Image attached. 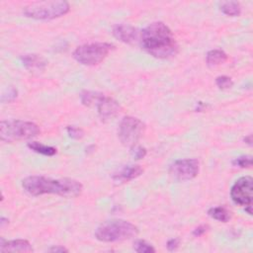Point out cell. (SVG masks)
<instances>
[{
	"instance_id": "obj_6",
	"label": "cell",
	"mask_w": 253,
	"mask_h": 253,
	"mask_svg": "<svg viewBox=\"0 0 253 253\" xmlns=\"http://www.w3.org/2000/svg\"><path fill=\"white\" fill-rule=\"evenodd\" d=\"M114 46L108 43H93L82 45L73 52L74 60L83 65H96L102 63Z\"/></svg>"
},
{
	"instance_id": "obj_16",
	"label": "cell",
	"mask_w": 253,
	"mask_h": 253,
	"mask_svg": "<svg viewBox=\"0 0 253 253\" xmlns=\"http://www.w3.org/2000/svg\"><path fill=\"white\" fill-rule=\"evenodd\" d=\"M220 10L227 16L235 17L240 15L241 6L236 1H222L220 3Z\"/></svg>"
},
{
	"instance_id": "obj_9",
	"label": "cell",
	"mask_w": 253,
	"mask_h": 253,
	"mask_svg": "<svg viewBox=\"0 0 253 253\" xmlns=\"http://www.w3.org/2000/svg\"><path fill=\"white\" fill-rule=\"evenodd\" d=\"M253 180L250 176L239 178L231 187L230 197L234 204L241 207L252 205Z\"/></svg>"
},
{
	"instance_id": "obj_10",
	"label": "cell",
	"mask_w": 253,
	"mask_h": 253,
	"mask_svg": "<svg viewBox=\"0 0 253 253\" xmlns=\"http://www.w3.org/2000/svg\"><path fill=\"white\" fill-rule=\"evenodd\" d=\"M92 106H96L102 121L112 120L122 111L120 104L116 100L99 93H96Z\"/></svg>"
},
{
	"instance_id": "obj_2",
	"label": "cell",
	"mask_w": 253,
	"mask_h": 253,
	"mask_svg": "<svg viewBox=\"0 0 253 253\" xmlns=\"http://www.w3.org/2000/svg\"><path fill=\"white\" fill-rule=\"evenodd\" d=\"M24 190L32 196L57 194L65 198H75L83 190L82 184L70 178L51 179L44 176H29L22 182Z\"/></svg>"
},
{
	"instance_id": "obj_1",
	"label": "cell",
	"mask_w": 253,
	"mask_h": 253,
	"mask_svg": "<svg viewBox=\"0 0 253 253\" xmlns=\"http://www.w3.org/2000/svg\"><path fill=\"white\" fill-rule=\"evenodd\" d=\"M143 49L157 59H169L179 50L172 31L162 22H155L146 27L140 38Z\"/></svg>"
},
{
	"instance_id": "obj_4",
	"label": "cell",
	"mask_w": 253,
	"mask_h": 253,
	"mask_svg": "<svg viewBox=\"0 0 253 253\" xmlns=\"http://www.w3.org/2000/svg\"><path fill=\"white\" fill-rule=\"evenodd\" d=\"M40 134L38 125L21 120L2 121L0 123V139L5 143L27 141Z\"/></svg>"
},
{
	"instance_id": "obj_28",
	"label": "cell",
	"mask_w": 253,
	"mask_h": 253,
	"mask_svg": "<svg viewBox=\"0 0 253 253\" xmlns=\"http://www.w3.org/2000/svg\"><path fill=\"white\" fill-rule=\"evenodd\" d=\"M244 142H245L246 144H248L249 146H251V145H252V136L249 135L248 137H245V138H244Z\"/></svg>"
},
{
	"instance_id": "obj_25",
	"label": "cell",
	"mask_w": 253,
	"mask_h": 253,
	"mask_svg": "<svg viewBox=\"0 0 253 253\" xmlns=\"http://www.w3.org/2000/svg\"><path fill=\"white\" fill-rule=\"evenodd\" d=\"M179 243H180V239H179V238H177V237L171 238V239H169L168 242H167V245H166V246H167V249H168L169 251H174V250H176V249L178 248Z\"/></svg>"
},
{
	"instance_id": "obj_14",
	"label": "cell",
	"mask_w": 253,
	"mask_h": 253,
	"mask_svg": "<svg viewBox=\"0 0 253 253\" xmlns=\"http://www.w3.org/2000/svg\"><path fill=\"white\" fill-rule=\"evenodd\" d=\"M22 63L29 69H44L47 63L39 55H25L21 57Z\"/></svg>"
},
{
	"instance_id": "obj_26",
	"label": "cell",
	"mask_w": 253,
	"mask_h": 253,
	"mask_svg": "<svg viewBox=\"0 0 253 253\" xmlns=\"http://www.w3.org/2000/svg\"><path fill=\"white\" fill-rule=\"evenodd\" d=\"M208 228H209V226H208V225L203 224V225H200V226L196 227V228L193 230V232H192V233H193V235H194V236L199 237V236H202L203 234H205V233L207 232Z\"/></svg>"
},
{
	"instance_id": "obj_17",
	"label": "cell",
	"mask_w": 253,
	"mask_h": 253,
	"mask_svg": "<svg viewBox=\"0 0 253 253\" xmlns=\"http://www.w3.org/2000/svg\"><path fill=\"white\" fill-rule=\"evenodd\" d=\"M28 148L37 153V154H40V155H43V156H46V157H53L57 154V149L54 148V147H50V146H46V145H43L41 143H38V142H31L28 144Z\"/></svg>"
},
{
	"instance_id": "obj_24",
	"label": "cell",
	"mask_w": 253,
	"mask_h": 253,
	"mask_svg": "<svg viewBox=\"0 0 253 253\" xmlns=\"http://www.w3.org/2000/svg\"><path fill=\"white\" fill-rule=\"evenodd\" d=\"M17 89H15L14 87H11L8 89V93L7 95L6 94H3L2 96V101L3 102H10V101H13L16 97H17Z\"/></svg>"
},
{
	"instance_id": "obj_3",
	"label": "cell",
	"mask_w": 253,
	"mask_h": 253,
	"mask_svg": "<svg viewBox=\"0 0 253 253\" xmlns=\"http://www.w3.org/2000/svg\"><path fill=\"white\" fill-rule=\"evenodd\" d=\"M138 233V227L132 222L124 220H111L97 227L95 237L102 242H117L133 238Z\"/></svg>"
},
{
	"instance_id": "obj_20",
	"label": "cell",
	"mask_w": 253,
	"mask_h": 253,
	"mask_svg": "<svg viewBox=\"0 0 253 253\" xmlns=\"http://www.w3.org/2000/svg\"><path fill=\"white\" fill-rule=\"evenodd\" d=\"M216 84L220 89L224 90V89L231 88L233 85V81L230 77L226 75H221L216 78Z\"/></svg>"
},
{
	"instance_id": "obj_23",
	"label": "cell",
	"mask_w": 253,
	"mask_h": 253,
	"mask_svg": "<svg viewBox=\"0 0 253 253\" xmlns=\"http://www.w3.org/2000/svg\"><path fill=\"white\" fill-rule=\"evenodd\" d=\"M131 153H132V156L134 157V158L137 160H140L147 156V150L145 148L137 146V145L132 147Z\"/></svg>"
},
{
	"instance_id": "obj_5",
	"label": "cell",
	"mask_w": 253,
	"mask_h": 253,
	"mask_svg": "<svg viewBox=\"0 0 253 253\" xmlns=\"http://www.w3.org/2000/svg\"><path fill=\"white\" fill-rule=\"evenodd\" d=\"M70 6L66 1H41L26 6L24 14L36 20H53L67 14Z\"/></svg>"
},
{
	"instance_id": "obj_8",
	"label": "cell",
	"mask_w": 253,
	"mask_h": 253,
	"mask_svg": "<svg viewBox=\"0 0 253 253\" xmlns=\"http://www.w3.org/2000/svg\"><path fill=\"white\" fill-rule=\"evenodd\" d=\"M200 170V163L195 158L179 159L169 167L170 176L177 181H188L194 179Z\"/></svg>"
},
{
	"instance_id": "obj_12",
	"label": "cell",
	"mask_w": 253,
	"mask_h": 253,
	"mask_svg": "<svg viewBox=\"0 0 253 253\" xmlns=\"http://www.w3.org/2000/svg\"><path fill=\"white\" fill-rule=\"evenodd\" d=\"M144 169L140 165H126L113 174V179L120 183L129 182L141 176Z\"/></svg>"
},
{
	"instance_id": "obj_7",
	"label": "cell",
	"mask_w": 253,
	"mask_h": 253,
	"mask_svg": "<svg viewBox=\"0 0 253 253\" xmlns=\"http://www.w3.org/2000/svg\"><path fill=\"white\" fill-rule=\"evenodd\" d=\"M146 125L138 118L126 116L119 126L118 136L121 143L126 147H134L144 136Z\"/></svg>"
},
{
	"instance_id": "obj_22",
	"label": "cell",
	"mask_w": 253,
	"mask_h": 253,
	"mask_svg": "<svg viewBox=\"0 0 253 253\" xmlns=\"http://www.w3.org/2000/svg\"><path fill=\"white\" fill-rule=\"evenodd\" d=\"M66 131H67L68 136L74 140H79L84 136V133L80 128H76V126H67Z\"/></svg>"
},
{
	"instance_id": "obj_21",
	"label": "cell",
	"mask_w": 253,
	"mask_h": 253,
	"mask_svg": "<svg viewBox=\"0 0 253 253\" xmlns=\"http://www.w3.org/2000/svg\"><path fill=\"white\" fill-rule=\"evenodd\" d=\"M232 164L234 166H237L240 168H248L252 165V158L249 156H242V157L235 158L232 161Z\"/></svg>"
},
{
	"instance_id": "obj_18",
	"label": "cell",
	"mask_w": 253,
	"mask_h": 253,
	"mask_svg": "<svg viewBox=\"0 0 253 253\" xmlns=\"http://www.w3.org/2000/svg\"><path fill=\"white\" fill-rule=\"evenodd\" d=\"M209 216L214 219L217 220L219 221H222V222H226L230 220V213L223 207H215V208H211L208 212Z\"/></svg>"
},
{
	"instance_id": "obj_27",
	"label": "cell",
	"mask_w": 253,
	"mask_h": 253,
	"mask_svg": "<svg viewBox=\"0 0 253 253\" xmlns=\"http://www.w3.org/2000/svg\"><path fill=\"white\" fill-rule=\"evenodd\" d=\"M50 252H68V249H66L65 247L63 246H54L52 248L49 249Z\"/></svg>"
},
{
	"instance_id": "obj_11",
	"label": "cell",
	"mask_w": 253,
	"mask_h": 253,
	"mask_svg": "<svg viewBox=\"0 0 253 253\" xmlns=\"http://www.w3.org/2000/svg\"><path fill=\"white\" fill-rule=\"evenodd\" d=\"M112 33L116 39L128 45L136 44L138 41H140L141 38L140 32L137 28L126 24L115 25L113 27Z\"/></svg>"
},
{
	"instance_id": "obj_15",
	"label": "cell",
	"mask_w": 253,
	"mask_h": 253,
	"mask_svg": "<svg viewBox=\"0 0 253 253\" xmlns=\"http://www.w3.org/2000/svg\"><path fill=\"white\" fill-rule=\"evenodd\" d=\"M227 61V55L221 50H212L207 54L206 62L208 66L216 67Z\"/></svg>"
},
{
	"instance_id": "obj_19",
	"label": "cell",
	"mask_w": 253,
	"mask_h": 253,
	"mask_svg": "<svg viewBox=\"0 0 253 253\" xmlns=\"http://www.w3.org/2000/svg\"><path fill=\"white\" fill-rule=\"evenodd\" d=\"M134 249L135 251L139 252V253H155L156 252V248L148 243L147 241L145 240H137L135 243H134Z\"/></svg>"
},
{
	"instance_id": "obj_13",
	"label": "cell",
	"mask_w": 253,
	"mask_h": 253,
	"mask_svg": "<svg viewBox=\"0 0 253 253\" xmlns=\"http://www.w3.org/2000/svg\"><path fill=\"white\" fill-rule=\"evenodd\" d=\"M33 250L31 243L25 239L5 241L2 238L1 243H0V251L1 252H32Z\"/></svg>"
}]
</instances>
